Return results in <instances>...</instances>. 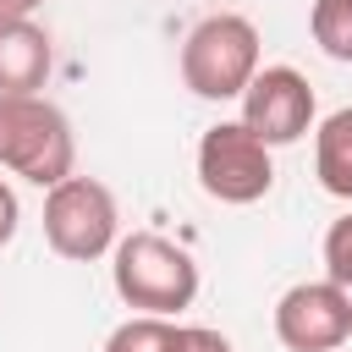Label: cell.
I'll list each match as a JSON object with an SVG mask.
<instances>
[{"instance_id":"1","label":"cell","mask_w":352,"mask_h":352,"mask_svg":"<svg viewBox=\"0 0 352 352\" xmlns=\"http://www.w3.org/2000/svg\"><path fill=\"white\" fill-rule=\"evenodd\" d=\"M77 165V138L60 104H50L44 94H0V170L33 182V187H55L66 182Z\"/></svg>"},{"instance_id":"2","label":"cell","mask_w":352,"mask_h":352,"mask_svg":"<svg viewBox=\"0 0 352 352\" xmlns=\"http://www.w3.org/2000/svg\"><path fill=\"white\" fill-rule=\"evenodd\" d=\"M110 280H116V297L126 308H143V314H182L192 308L198 297V264L187 248H176L170 236L160 231H132L116 242L110 253Z\"/></svg>"},{"instance_id":"3","label":"cell","mask_w":352,"mask_h":352,"mask_svg":"<svg viewBox=\"0 0 352 352\" xmlns=\"http://www.w3.org/2000/svg\"><path fill=\"white\" fill-rule=\"evenodd\" d=\"M258 72V28L236 11L204 16L182 38V82L198 99H242Z\"/></svg>"},{"instance_id":"4","label":"cell","mask_w":352,"mask_h":352,"mask_svg":"<svg viewBox=\"0 0 352 352\" xmlns=\"http://www.w3.org/2000/svg\"><path fill=\"white\" fill-rule=\"evenodd\" d=\"M116 226H121L116 198L94 176H77L72 170L66 182H55L44 192V242L60 258H72V264H88V258L116 253Z\"/></svg>"},{"instance_id":"5","label":"cell","mask_w":352,"mask_h":352,"mask_svg":"<svg viewBox=\"0 0 352 352\" xmlns=\"http://www.w3.org/2000/svg\"><path fill=\"white\" fill-rule=\"evenodd\" d=\"M198 182L220 204H258L275 187L270 143L253 138L242 121H220L198 138Z\"/></svg>"},{"instance_id":"6","label":"cell","mask_w":352,"mask_h":352,"mask_svg":"<svg viewBox=\"0 0 352 352\" xmlns=\"http://www.w3.org/2000/svg\"><path fill=\"white\" fill-rule=\"evenodd\" d=\"M275 336L292 352H341L346 336H352V302H346V292L330 275L324 280H297L275 302Z\"/></svg>"},{"instance_id":"7","label":"cell","mask_w":352,"mask_h":352,"mask_svg":"<svg viewBox=\"0 0 352 352\" xmlns=\"http://www.w3.org/2000/svg\"><path fill=\"white\" fill-rule=\"evenodd\" d=\"M242 126L253 138H264L270 148L297 143L314 126V88L297 66H264L253 72V82L242 88Z\"/></svg>"},{"instance_id":"8","label":"cell","mask_w":352,"mask_h":352,"mask_svg":"<svg viewBox=\"0 0 352 352\" xmlns=\"http://www.w3.org/2000/svg\"><path fill=\"white\" fill-rule=\"evenodd\" d=\"M50 60V33L33 16H0V94H38Z\"/></svg>"},{"instance_id":"9","label":"cell","mask_w":352,"mask_h":352,"mask_svg":"<svg viewBox=\"0 0 352 352\" xmlns=\"http://www.w3.org/2000/svg\"><path fill=\"white\" fill-rule=\"evenodd\" d=\"M314 176H319V187L330 198L352 204V104L319 121V132H314Z\"/></svg>"},{"instance_id":"10","label":"cell","mask_w":352,"mask_h":352,"mask_svg":"<svg viewBox=\"0 0 352 352\" xmlns=\"http://www.w3.org/2000/svg\"><path fill=\"white\" fill-rule=\"evenodd\" d=\"M104 352H182V324L165 314H138L110 330Z\"/></svg>"},{"instance_id":"11","label":"cell","mask_w":352,"mask_h":352,"mask_svg":"<svg viewBox=\"0 0 352 352\" xmlns=\"http://www.w3.org/2000/svg\"><path fill=\"white\" fill-rule=\"evenodd\" d=\"M308 33L330 60L352 66V0H314L308 11Z\"/></svg>"},{"instance_id":"12","label":"cell","mask_w":352,"mask_h":352,"mask_svg":"<svg viewBox=\"0 0 352 352\" xmlns=\"http://www.w3.org/2000/svg\"><path fill=\"white\" fill-rule=\"evenodd\" d=\"M324 275L346 292V302H352V214H341V220H330V231H324Z\"/></svg>"},{"instance_id":"13","label":"cell","mask_w":352,"mask_h":352,"mask_svg":"<svg viewBox=\"0 0 352 352\" xmlns=\"http://www.w3.org/2000/svg\"><path fill=\"white\" fill-rule=\"evenodd\" d=\"M182 352H231V341L209 324H182Z\"/></svg>"},{"instance_id":"14","label":"cell","mask_w":352,"mask_h":352,"mask_svg":"<svg viewBox=\"0 0 352 352\" xmlns=\"http://www.w3.org/2000/svg\"><path fill=\"white\" fill-rule=\"evenodd\" d=\"M16 220H22V209H16V192L0 182V248L16 236Z\"/></svg>"},{"instance_id":"15","label":"cell","mask_w":352,"mask_h":352,"mask_svg":"<svg viewBox=\"0 0 352 352\" xmlns=\"http://www.w3.org/2000/svg\"><path fill=\"white\" fill-rule=\"evenodd\" d=\"M44 0H0V16H33Z\"/></svg>"}]
</instances>
